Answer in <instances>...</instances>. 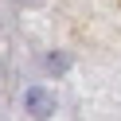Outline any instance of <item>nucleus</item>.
I'll return each instance as SVG.
<instances>
[{
    "instance_id": "f03ea898",
    "label": "nucleus",
    "mask_w": 121,
    "mask_h": 121,
    "mask_svg": "<svg viewBox=\"0 0 121 121\" xmlns=\"http://www.w3.org/2000/svg\"><path fill=\"white\" fill-rule=\"evenodd\" d=\"M47 70H66V59L63 55H51L47 59Z\"/></svg>"
},
{
    "instance_id": "f257e3e1",
    "label": "nucleus",
    "mask_w": 121,
    "mask_h": 121,
    "mask_svg": "<svg viewBox=\"0 0 121 121\" xmlns=\"http://www.w3.org/2000/svg\"><path fill=\"white\" fill-rule=\"evenodd\" d=\"M24 105L35 113V117H47V113H55V98H51L43 86H27V90H24Z\"/></svg>"
}]
</instances>
